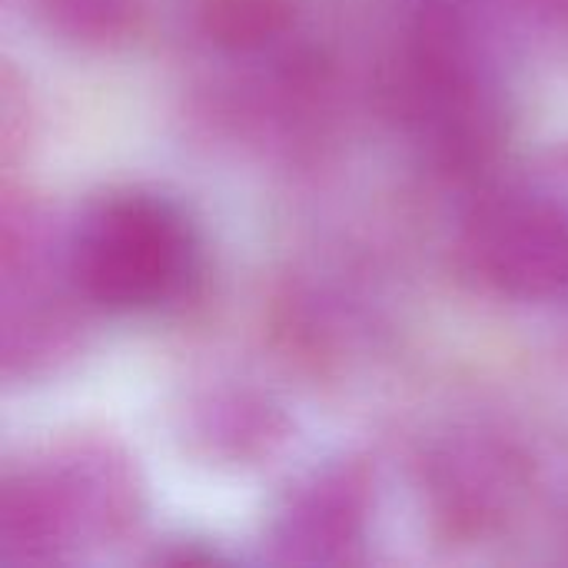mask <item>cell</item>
Masks as SVG:
<instances>
[{"mask_svg":"<svg viewBox=\"0 0 568 568\" xmlns=\"http://www.w3.org/2000/svg\"><path fill=\"white\" fill-rule=\"evenodd\" d=\"M290 0H203V23L216 43L260 47L283 30Z\"/></svg>","mask_w":568,"mask_h":568,"instance_id":"cell-3","label":"cell"},{"mask_svg":"<svg viewBox=\"0 0 568 568\" xmlns=\"http://www.w3.org/2000/svg\"><path fill=\"white\" fill-rule=\"evenodd\" d=\"M479 256L489 276L526 296H542L568 283V226L539 206H506L486 226Z\"/></svg>","mask_w":568,"mask_h":568,"instance_id":"cell-2","label":"cell"},{"mask_svg":"<svg viewBox=\"0 0 568 568\" xmlns=\"http://www.w3.org/2000/svg\"><path fill=\"white\" fill-rule=\"evenodd\" d=\"M193 263V240L176 206L160 196H113L77 230L73 276L106 310H150L170 300Z\"/></svg>","mask_w":568,"mask_h":568,"instance_id":"cell-1","label":"cell"}]
</instances>
